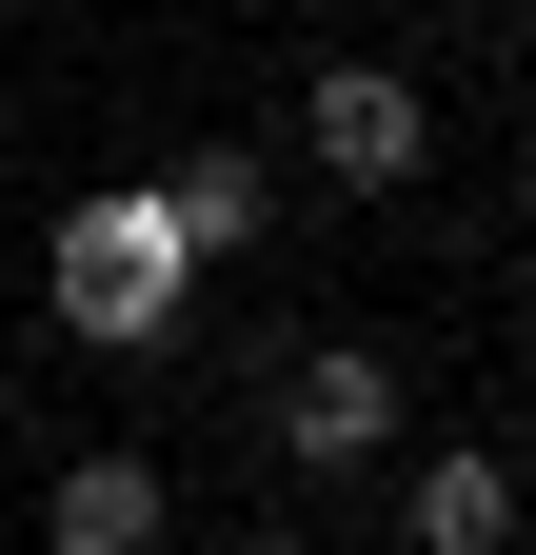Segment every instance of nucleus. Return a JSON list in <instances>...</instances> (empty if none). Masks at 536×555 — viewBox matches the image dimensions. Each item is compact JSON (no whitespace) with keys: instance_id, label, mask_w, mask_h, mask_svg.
I'll return each instance as SVG.
<instances>
[{"instance_id":"obj_1","label":"nucleus","mask_w":536,"mask_h":555,"mask_svg":"<svg viewBox=\"0 0 536 555\" xmlns=\"http://www.w3.org/2000/svg\"><path fill=\"white\" fill-rule=\"evenodd\" d=\"M40 298H60L80 358H140V337H179V298H199V238L159 219V179H100V198H60Z\"/></svg>"},{"instance_id":"obj_3","label":"nucleus","mask_w":536,"mask_h":555,"mask_svg":"<svg viewBox=\"0 0 536 555\" xmlns=\"http://www.w3.org/2000/svg\"><path fill=\"white\" fill-rule=\"evenodd\" d=\"M279 456L298 476H378L397 456V358H378V337H318V358L279 377Z\"/></svg>"},{"instance_id":"obj_7","label":"nucleus","mask_w":536,"mask_h":555,"mask_svg":"<svg viewBox=\"0 0 536 555\" xmlns=\"http://www.w3.org/2000/svg\"><path fill=\"white\" fill-rule=\"evenodd\" d=\"M258 555H318V535H258Z\"/></svg>"},{"instance_id":"obj_4","label":"nucleus","mask_w":536,"mask_h":555,"mask_svg":"<svg viewBox=\"0 0 536 555\" xmlns=\"http://www.w3.org/2000/svg\"><path fill=\"white\" fill-rule=\"evenodd\" d=\"M397 555H516V456H418L397 476Z\"/></svg>"},{"instance_id":"obj_5","label":"nucleus","mask_w":536,"mask_h":555,"mask_svg":"<svg viewBox=\"0 0 536 555\" xmlns=\"http://www.w3.org/2000/svg\"><path fill=\"white\" fill-rule=\"evenodd\" d=\"M40 555H159V476H140V456H60Z\"/></svg>"},{"instance_id":"obj_2","label":"nucleus","mask_w":536,"mask_h":555,"mask_svg":"<svg viewBox=\"0 0 536 555\" xmlns=\"http://www.w3.org/2000/svg\"><path fill=\"white\" fill-rule=\"evenodd\" d=\"M298 159L339 179V198H397V179L437 159V100L397 80V60H318V80H298Z\"/></svg>"},{"instance_id":"obj_6","label":"nucleus","mask_w":536,"mask_h":555,"mask_svg":"<svg viewBox=\"0 0 536 555\" xmlns=\"http://www.w3.org/2000/svg\"><path fill=\"white\" fill-rule=\"evenodd\" d=\"M159 219H179L199 258H258V238H279V179H258V159H179V179H159Z\"/></svg>"}]
</instances>
